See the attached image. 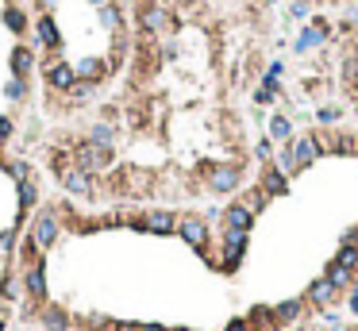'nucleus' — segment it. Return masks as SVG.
I'll use <instances>...</instances> for the list:
<instances>
[{"mask_svg":"<svg viewBox=\"0 0 358 331\" xmlns=\"http://www.w3.org/2000/svg\"><path fill=\"white\" fill-rule=\"evenodd\" d=\"M170 331H193V328H170Z\"/></svg>","mask_w":358,"mask_h":331,"instance_id":"49530a36","label":"nucleus"},{"mask_svg":"<svg viewBox=\"0 0 358 331\" xmlns=\"http://www.w3.org/2000/svg\"><path fill=\"white\" fill-rule=\"evenodd\" d=\"M39 320H43V328L47 331H69V312L62 308V304H43L39 308Z\"/></svg>","mask_w":358,"mask_h":331,"instance_id":"412c9836","label":"nucleus"},{"mask_svg":"<svg viewBox=\"0 0 358 331\" xmlns=\"http://www.w3.org/2000/svg\"><path fill=\"white\" fill-rule=\"evenodd\" d=\"M139 231H150V235H174L177 231V216L166 212V208H155V212H143L139 220H131Z\"/></svg>","mask_w":358,"mask_h":331,"instance_id":"6e6552de","label":"nucleus"},{"mask_svg":"<svg viewBox=\"0 0 358 331\" xmlns=\"http://www.w3.org/2000/svg\"><path fill=\"white\" fill-rule=\"evenodd\" d=\"M258 189H262V193H266V196H285V193H289V177H285V174H281V170H278V166H262V177H258Z\"/></svg>","mask_w":358,"mask_h":331,"instance_id":"f3484780","label":"nucleus"},{"mask_svg":"<svg viewBox=\"0 0 358 331\" xmlns=\"http://www.w3.org/2000/svg\"><path fill=\"white\" fill-rule=\"evenodd\" d=\"M4 27H8L12 35H23V31H27V16H23L20 4H8V8H4Z\"/></svg>","mask_w":358,"mask_h":331,"instance_id":"c85d7f7f","label":"nucleus"},{"mask_svg":"<svg viewBox=\"0 0 358 331\" xmlns=\"http://www.w3.org/2000/svg\"><path fill=\"white\" fill-rule=\"evenodd\" d=\"M12 131H16V124H12V116H0V166H4V143L12 139Z\"/></svg>","mask_w":358,"mask_h":331,"instance_id":"473e14b6","label":"nucleus"},{"mask_svg":"<svg viewBox=\"0 0 358 331\" xmlns=\"http://www.w3.org/2000/svg\"><path fill=\"white\" fill-rule=\"evenodd\" d=\"M320 331H347V323L339 320V316H331V312H324L320 316Z\"/></svg>","mask_w":358,"mask_h":331,"instance_id":"f704fd0d","label":"nucleus"},{"mask_svg":"<svg viewBox=\"0 0 358 331\" xmlns=\"http://www.w3.org/2000/svg\"><path fill=\"white\" fill-rule=\"evenodd\" d=\"M289 16H293V20H309V0H293Z\"/></svg>","mask_w":358,"mask_h":331,"instance_id":"58836bf2","label":"nucleus"},{"mask_svg":"<svg viewBox=\"0 0 358 331\" xmlns=\"http://www.w3.org/2000/svg\"><path fill=\"white\" fill-rule=\"evenodd\" d=\"M347 304H350V312L358 316V297H347Z\"/></svg>","mask_w":358,"mask_h":331,"instance_id":"37998d69","label":"nucleus"},{"mask_svg":"<svg viewBox=\"0 0 358 331\" xmlns=\"http://www.w3.org/2000/svg\"><path fill=\"white\" fill-rule=\"evenodd\" d=\"M266 4H273V0H266Z\"/></svg>","mask_w":358,"mask_h":331,"instance_id":"8fccbe9b","label":"nucleus"},{"mask_svg":"<svg viewBox=\"0 0 358 331\" xmlns=\"http://www.w3.org/2000/svg\"><path fill=\"white\" fill-rule=\"evenodd\" d=\"M139 27H143L146 35H162V31H170V12H166L162 4H143V8H139Z\"/></svg>","mask_w":358,"mask_h":331,"instance_id":"2eb2a0df","label":"nucleus"},{"mask_svg":"<svg viewBox=\"0 0 358 331\" xmlns=\"http://www.w3.org/2000/svg\"><path fill=\"white\" fill-rule=\"evenodd\" d=\"M328 35H331L328 23H324V20H312L309 27L297 35V43H293V54H309V50L324 47V43H328Z\"/></svg>","mask_w":358,"mask_h":331,"instance_id":"9d476101","label":"nucleus"},{"mask_svg":"<svg viewBox=\"0 0 358 331\" xmlns=\"http://www.w3.org/2000/svg\"><path fill=\"white\" fill-rule=\"evenodd\" d=\"M89 4H93V8H104V4H112V0H89Z\"/></svg>","mask_w":358,"mask_h":331,"instance_id":"c03bdc74","label":"nucleus"},{"mask_svg":"<svg viewBox=\"0 0 358 331\" xmlns=\"http://www.w3.org/2000/svg\"><path fill=\"white\" fill-rule=\"evenodd\" d=\"M16 196H20V216H16V227H23L31 205L39 201V185H35V177H23V181H16Z\"/></svg>","mask_w":358,"mask_h":331,"instance_id":"aec40b11","label":"nucleus"},{"mask_svg":"<svg viewBox=\"0 0 358 331\" xmlns=\"http://www.w3.org/2000/svg\"><path fill=\"white\" fill-rule=\"evenodd\" d=\"M270 139H278L281 146H285V143H293V119H289V116H281V112H278V116L270 119Z\"/></svg>","mask_w":358,"mask_h":331,"instance_id":"cd10ccee","label":"nucleus"},{"mask_svg":"<svg viewBox=\"0 0 358 331\" xmlns=\"http://www.w3.org/2000/svg\"><path fill=\"white\" fill-rule=\"evenodd\" d=\"M4 97H8L12 104H20V100L27 97V81H20V78H8V81H4Z\"/></svg>","mask_w":358,"mask_h":331,"instance_id":"7c9ffc66","label":"nucleus"},{"mask_svg":"<svg viewBox=\"0 0 358 331\" xmlns=\"http://www.w3.org/2000/svg\"><path fill=\"white\" fill-rule=\"evenodd\" d=\"M35 43H39L43 50H50V54L62 50V31H58V23H54L50 12H43L39 20H35Z\"/></svg>","mask_w":358,"mask_h":331,"instance_id":"9b49d317","label":"nucleus"},{"mask_svg":"<svg viewBox=\"0 0 358 331\" xmlns=\"http://www.w3.org/2000/svg\"><path fill=\"white\" fill-rule=\"evenodd\" d=\"M100 12V27L104 31H112V35H120L124 31V12H120V4L112 0V4H104V8H97Z\"/></svg>","mask_w":358,"mask_h":331,"instance_id":"5701e85b","label":"nucleus"},{"mask_svg":"<svg viewBox=\"0 0 358 331\" xmlns=\"http://www.w3.org/2000/svg\"><path fill=\"white\" fill-rule=\"evenodd\" d=\"M247 239H251V231H223V270H235L243 262Z\"/></svg>","mask_w":358,"mask_h":331,"instance_id":"ddd939ff","label":"nucleus"},{"mask_svg":"<svg viewBox=\"0 0 358 331\" xmlns=\"http://www.w3.org/2000/svg\"><path fill=\"white\" fill-rule=\"evenodd\" d=\"M339 116H343V112H339L335 104H328V108H320V112H316V119H320V124H335Z\"/></svg>","mask_w":358,"mask_h":331,"instance_id":"4c0bfd02","label":"nucleus"},{"mask_svg":"<svg viewBox=\"0 0 358 331\" xmlns=\"http://www.w3.org/2000/svg\"><path fill=\"white\" fill-rule=\"evenodd\" d=\"M54 4H58V0H39V8H43V12H50Z\"/></svg>","mask_w":358,"mask_h":331,"instance_id":"79ce46f5","label":"nucleus"},{"mask_svg":"<svg viewBox=\"0 0 358 331\" xmlns=\"http://www.w3.org/2000/svg\"><path fill=\"white\" fill-rule=\"evenodd\" d=\"M54 174H58L62 189L74 193V196H93V193H97V177L85 174L81 166H74V158H66V155L54 158Z\"/></svg>","mask_w":358,"mask_h":331,"instance_id":"f257e3e1","label":"nucleus"},{"mask_svg":"<svg viewBox=\"0 0 358 331\" xmlns=\"http://www.w3.org/2000/svg\"><path fill=\"white\" fill-rule=\"evenodd\" d=\"M177 235H181L185 247H193L197 254L208 251V239H212V231H208V220H204V216H193V212L177 220Z\"/></svg>","mask_w":358,"mask_h":331,"instance_id":"20e7f679","label":"nucleus"},{"mask_svg":"<svg viewBox=\"0 0 358 331\" xmlns=\"http://www.w3.org/2000/svg\"><path fill=\"white\" fill-rule=\"evenodd\" d=\"M266 201H270V196L262 193V189H254V193H251V196H247V201H243V205H247V208H251V212H254V216H258V212H262V208H266Z\"/></svg>","mask_w":358,"mask_h":331,"instance_id":"72a5a7b5","label":"nucleus"},{"mask_svg":"<svg viewBox=\"0 0 358 331\" xmlns=\"http://www.w3.org/2000/svg\"><path fill=\"white\" fill-rule=\"evenodd\" d=\"M23 293V277H16V270H4V277H0V297L4 301H20Z\"/></svg>","mask_w":358,"mask_h":331,"instance_id":"a878e982","label":"nucleus"},{"mask_svg":"<svg viewBox=\"0 0 358 331\" xmlns=\"http://www.w3.org/2000/svg\"><path fill=\"white\" fill-rule=\"evenodd\" d=\"M204 181H208V189H212L216 196H227L243 185V170L235 162H216V166L204 170Z\"/></svg>","mask_w":358,"mask_h":331,"instance_id":"7ed1b4c3","label":"nucleus"},{"mask_svg":"<svg viewBox=\"0 0 358 331\" xmlns=\"http://www.w3.org/2000/svg\"><path fill=\"white\" fill-rule=\"evenodd\" d=\"M16 243H20V227L12 224V227H4V231H0V251L12 254V251H16Z\"/></svg>","mask_w":358,"mask_h":331,"instance_id":"2f4dec72","label":"nucleus"},{"mask_svg":"<svg viewBox=\"0 0 358 331\" xmlns=\"http://www.w3.org/2000/svg\"><path fill=\"white\" fill-rule=\"evenodd\" d=\"M324 155V146H320V135H297L293 139V158H297V174L300 170H309L316 158Z\"/></svg>","mask_w":358,"mask_h":331,"instance_id":"4468645a","label":"nucleus"},{"mask_svg":"<svg viewBox=\"0 0 358 331\" xmlns=\"http://www.w3.org/2000/svg\"><path fill=\"white\" fill-rule=\"evenodd\" d=\"M324 277H328V282L335 285L339 293H343V289H350V285H355V273H350L347 266H339V262H328V270H324Z\"/></svg>","mask_w":358,"mask_h":331,"instance_id":"393cba45","label":"nucleus"},{"mask_svg":"<svg viewBox=\"0 0 358 331\" xmlns=\"http://www.w3.org/2000/svg\"><path fill=\"white\" fill-rule=\"evenodd\" d=\"M355 89H358V85H355Z\"/></svg>","mask_w":358,"mask_h":331,"instance_id":"3c124183","label":"nucleus"},{"mask_svg":"<svg viewBox=\"0 0 358 331\" xmlns=\"http://www.w3.org/2000/svg\"><path fill=\"white\" fill-rule=\"evenodd\" d=\"M254 155H258L262 162L270 166V162H273V143H270V139H258V146H254Z\"/></svg>","mask_w":358,"mask_h":331,"instance_id":"c9c22d12","label":"nucleus"},{"mask_svg":"<svg viewBox=\"0 0 358 331\" xmlns=\"http://www.w3.org/2000/svg\"><path fill=\"white\" fill-rule=\"evenodd\" d=\"M281 331H300V328H281Z\"/></svg>","mask_w":358,"mask_h":331,"instance_id":"de8ad7c7","label":"nucleus"},{"mask_svg":"<svg viewBox=\"0 0 358 331\" xmlns=\"http://www.w3.org/2000/svg\"><path fill=\"white\" fill-rule=\"evenodd\" d=\"M43 78H47V85L54 89V93H69V89L78 85V73H74V62H66V58H54V62H47V69H43Z\"/></svg>","mask_w":358,"mask_h":331,"instance_id":"0eeeda50","label":"nucleus"},{"mask_svg":"<svg viewBox=\"0 0 358 331\" xmlns=\"http://www.w3.org/2000/svg\"><path fill=\"white\" fill-rule=\"evenodd\" d=\"M335 301H339V289L328 282V277H316V282L304 289V304H309L312 312H320V316H324V312H328Z\"/></svg>","mask_w":358,"mask_h":331,"instance_id":"423d86ee","label":"nucleus"},{"mask_svg":"<svg viewBox=\"0 0 358 331\" xmlns=\"http://www.w3.org/2000/svg\"><path fill=\"white\" fill-rule=\"evenodd\" d=\"M120 4H135V0H120Z\"/></svg>","mask_w":358,"mask_h":331,"instance_id":"09e8293b","label":"nucleus"},{"mask_svg":"<svg viewBox=\"0 0 358 331\" xmlns=\"http://www.w3.org/2000/svg\"><path fill=\"white\" fill-rule=\"evenodd\" d=\"M112 146H97V143H89V139H81L78 146H74V166H81L85 174H93L97 177L100 170H108L112 166Z\"/></svg>","mask_w":358,"mask_h":331,"instance_id":"f03ea898","label":"nucleus"},{"mask_svg":"<svg viewBox=\"0 0 358 331\" xmlns=\"http://www.w3.org/2000/svg\"><path fill=\"white\" fill-rule=\"evenodd\" d=\"M139 331H170V328H162V323H139Z\"/></svg>","mask_w":358,"mask_h":331,"instance_id":"a19ab883","label":"nucleus"},{"mask_svg":"<svg viewBox=\"0 0 358 331\" xmlns=\"http://www.w3.org/2000/svg\"><path fill=\"white\" fill-rule=\"evenodd\" d=\"M247 323H251V331H281L278 320H273V308H251V316H247Z\"/></svg>","mask_w":358,"mask_h":331,"instance_id":"b1692460","label":"nucleus"},{"mask_svg":"<svg viewBox=\"0 0 358 331\" xmlns=\"http://www.w3.org/2000/svg\"><path fill=\"white\" fill-rule=\"evenodd\" d=\"M93 89H97V85H89V81H78V85L69 89V97H74V100H89V97H93Z\"/></svg>","mask_w":358,"mask_h":331,"instance_id":"e433bc0d","label":"nucleus"},{"mask_svg":"<svg viewBox=\"0 0 358 331\" xmlns=\"http://www.w3.org/2000/svg\"><path fill=\"white\" fill-rule=\"evenodd\" d=\"M8 66H12V78L27 81V78H31V69H35V47H27V43H20V47L12 50Z\"/></svg>","mask_w":358,"mask_h":331,"instance_id":"6ab92c4d","label":"nucleus"},{"mask_svg":"<svg viewBox=\"0 0 358 331\" xmlns=\"http://www.w3.org/2000/svg\"><path fill=\"white\" fill-rule=\"evenodd\" d=\"M220 224H223V231H251V227H254V212L243 205V201H232V205L223 208Z\"/></svg>","mask_w":358,"mask_h":331,"instance_id":"f8f14e48","label":"nucleus"},{"mask_svg":"<svg viewBox=\"0 0 358 331\" xmlns=\"http://www.w3.org/2000/svg\"><path fill=\"white\" fill-rule=\"evenodd\" d=\"M335 262L347 266L350 273H358V231H347V235H343V247H339Z\"/></svg>","mask_w":358,"mask_h":331,"instance_id":"4be33fe9","label":"nucleus"},{"mask_svg":"<svg viewBox=\"0 0 358 331\" xmlns=\"http://www.w3.org/2000/svg\"><path fill=\"white\" fill-rule=\"evenodd\" d=\"M58 212H54V208H43L39 216H35V220H31V239H35V247H39V251H50V247L58 243Z\"/></svg>","mask_w":358,"mask_h":331,"instance_id":"39448f33","label":"nucleus"},{"mask_svg":"<svg viewBox=\"0 0 358 331\" xmlns=\"http://www.w3.org/2000/svg\"><path fill=\"white\" fill-rule=\"evenodd\" d=\"M108 62L104 58H93V54H89V58H81V62H74V73H78V81H89V85H100V81L108 78Z\"/></svg>","mask_w":358,"mask_h":331,"instance_id":"dca6fc26","label":"nucleus"},{"mask_svg":"<svg viewBox=\"0 0 358 331\" xmlns=\"http://www.w3.org/2000/svg\"><path fill=\"white\" fill-rule=\"evenodd\" d=\"M89 143H97V146H116V127L104 124V119H100V124H93V127H89Z\"/></svg>","mask_w":358,"mask_h":331,"instance_id":"bb28decb","label":"nucleus"},{"mask_svg":"<svg viewBox=\"0 0 358 331\" xmlns=\"http://www.w3.org/2000/svg\"><path fill=\"white\" fill-rule=\"evenodd\" d=\"M304 297H289V301H281V304H273V320H278V328H293V323L304 316Z\"/></svg>","mask_w":358,"mask_h":331,"instance_id":"a211bd4d","label":"nucleus"},{"mask_svg":"<svg viewBox=\"0 0 358 331\" xmlns=\"http://www.w3.org/2000/svg\"><path fill=\"white\" fill-rule=\"evenodd\" d=\"M23 293H27V301L47 304V258H39L35 266L23 270Z\"/></svg>","mask_w":358,"mask_h":331,"instance_id":"1a4fd4ad","label":"nucleus"},{"mask_svg":"<svg viewBox=\"0 0 358 331\" xmlns=\"http://www.w3.org/2000/svg\"><path fill=\"white\" fill-rule=\"evenodd\" d=\"M350 297H358V273H355V285H350Z\"/></svg>","mask_w":358,"mask_h":331,"instance_id":"a18cd8bd","label":"nucleus"},{"mask_svg":"<svg viewBox=\"0 0 358 331\" xmlns=\"http://www.w3.org/2000/svg\"><path fill=\"white\" fill-rule=\"evenodd\" d=\"M223 331H251V323H247V320H232Z\"/></svg>","mask_w":358,"mask_h":331,"instance_id":"ea45409f","label":"nucleus"},{"mask_svg":"<svg viewBox=\"0 0 358 331\" xmlns=\"http://www.w3.org/2000/svg\"><path fill=\"white\" fill-rule=\"evenodd\" d=\"M273 166H278V170H281L285 177H293V174H297V158H293V143H285V146L278 150V155H273Z\"/></svg>","mask_w":358,"mask_h":331,"instance_id":"c756f323","label":"nucleus"}]
</instances>
